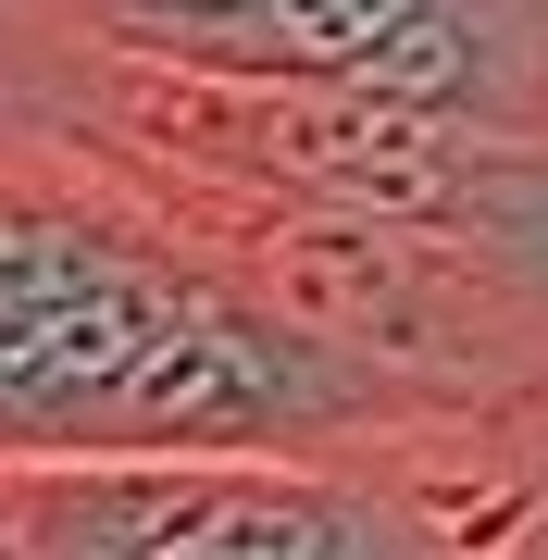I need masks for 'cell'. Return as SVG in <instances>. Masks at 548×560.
<instances>
[{
	"label": "cell",
	"instance_id": "obj_1",
	"mask_svg": "<svg viewBox=\"0 0 548 560\" xmlns=\"http://www.w3.org/2000/svg\"><path fill=\"white\" fill-rule=\"evenodd\" d=\"M212 448L386 460L499 560H548V448L300 312L138 175L0 113V474Z\"/></svg>",
	"mask_w": 548,
	"mask_h": 560
},
{
	"label": "cell",
	"instance_id": "obj_2",
	"mask_svg": "<svg viewBox=\"0 0 548 560\" xmlns=\"http://www.w3.org/2000/svg\"><path fill=\"white\" fill-rule=\"evenodd\" d=\"M13 511L50 560H499L424 474L300 448L212 460H38Z\"/></svg>",
	"mask_w": 548,
	"mask_h": 560
},
{
	"label": "cell",
	"instance_id": "obj_3",
	"mask_svg": "<svg viewBox=\"0 0 548 560\" xmlns=\"http://www.w3.org/2000/svg\"><path fill=\"white\" fill-rule=\"evenodd\" d=\"M0 560H50L38 536H25V511H13V474H0Z\"/></svg>",
	"mask_w": 548,
	"mask_h": 560
}]
</instances>
